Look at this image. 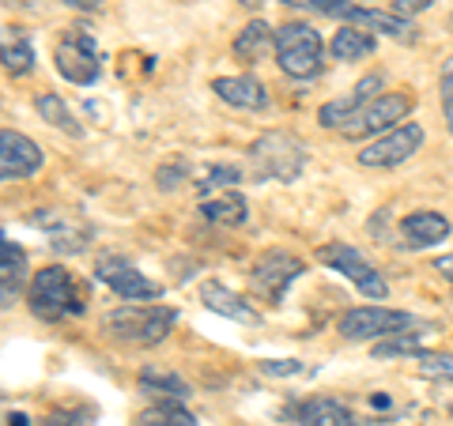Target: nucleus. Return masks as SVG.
Returning <instances> with one entry per match:
<instances>
[{"mask_svg":"<svg viewBox=\"0 0 453 426\" xmlns=\"http://www.w3.org/2000/svg\"><path fill=\"white\" fill-rule=\"evenodd\" d=\"M423 140H427L423 125H416V121L396 125V129L374 136L371 144L359 151V166H366V170H393V166L412 159V155L423 148Z\"/></svg>","mask_w":453,"mask_h":426,"instance_id":"9d476101","label":"nucleus"},{"mask_svg":"<svg viewBox=\"0 0 453 426\" xmlns=\"http://www.w3.org/2000/svg\"><path fill=\"white\" fill-rule=\"evenodd\" d=\"M434 272L446 276V279H449V291H453V253H449V257H438V261H434Z\"/></svg>","mask_w":453,"mask_h":426,"instance_id":"f704fd0d","label":"nucleus"},{"mask_svg":"<svg viewBox=\"0 0 453 426\" xmlns=\"http://www.w3.org/2000/svg\"><path fill=\"white\" fill-rule=\"evenodd\" d=\"M329 53L336 57V61H363V57H374L378 53V38L366 31V27H340V31L333 34L329 42Z\"/></svg>","mask_w":453,"mask_h":426,"instance_id":"412c9836","label":"nucleus"},{"mask_svg":"<svg viewBox=\"0 0 453 426\" xmlns=\"http://www.w3.org/2000/svg\"><path fill=\"white\" fill-rule=\"evenodd\" d=\"M31 287V272H27V253L23 246H16L12 238L0 241V298H4V309L16 306V298Z\"/></svg>","mask_w":453,"mask_h":426,"instance_id":"f3484780","label":"nucleus"},{"mask_svg":"<svg viewBox=\"0 0 453 426\" xmlns=\"http://www.w3.org/2000/svg\"><path fill=\"white\" fill-rule=\"evenodd\" d=\"M42 426H95V407H53Z\"/></svg>","mask_w":453,"mask_h":426,"instance_id":"c756f323","label":"nucleus"},{"mask_svg":"<svg viewBox=\"0 0 453 426\" xmlns=\"http://www.w3.org/2000/svg\"><path fill=\"white\" fill-rule=\"evenodd\" d=\"M53 65L61 80L76 83V87H88L103 76V57H98V46L88 31H61L53 46Z\"/></svg>","mask_w":453,"mask_h":426,"instance_id":"0eeeda50","label":"nucleus"},{"mask_svg":"<svg viewBox=\"0 0 453 426\" xmlns=\"http://www.w3.org/2000/svg\"><path fill=\"white\" fill-rule=\"evenodd\" d=\"M8 4H12V0H8ZM35 4V0H23V8H31Z\"/></svg>","mask_w":453,"mask_h":426,"instance_id":"58836bf2","label":"nucleus"},{"mask_svg":"<svg viewBox=\"0 0 453 426\" xmlns=\"http://www.w3.org/2000/svg\"><path fill=\"white\" fill-rule=\"evenodd\" d=\"M201 302L211 309V314H219L226 321H238V324H257L261 314H257V306H250L242 294L231 291V287H223L219 279H208L204 287H201Z\"/></svg>","mask_w":453,"mask_h":426,"instance_id":"a211bd4d","label":"nucleus"},{"mask_svg":"<svg viewBox=\"0 0 453 426\" xmlns=\"http://www.w3.org/2000/svg\"><path fill=\"white\" fill-rule=\"evenodd\" d=\"M46 155L35 144L31 136H23L16 129H0V178L4 181H23V178H35Z\"/></svg>","mask_w":453,"mask_h":426,"instance_id":"f8f14e48","label":"nucleus"},{"mask_svg":"<svg viewBox=\"0 0 453 426\" xmlns=\"http://www.w3.org/2000/svg\"><path fill=\"white\" fill-rule=\"evenodd\" d=\"M303 272H306L303 257H295V253H288V249H268L250 268V287H253V294H257L261 302L280 306L283 294L299 283Z\"/></svg>","mask_w":453,"mask_h":426,"instance_id":"39448f33","label":"nucleus"},{"mask_svg":"<svg viewBox=\"0 0 453 426\" xmlns=\"http://www.w3.org/2000/svg\"><path fill=\"white\" fill-rule=\"evenodd\" d=\"M449 219L442 216V211H431V208H423V211H412V216H404L401 219V234L408 241V249H434V246H442V241L449 238Z\"/></svg>","mask_w":453,"mask_h":426,"instance_id":"dca6fc26","label":"nucleus"},{"mask_svg":"<svg viewBox=\"0 0 453 426\" xmlns=\"http://www.w3.org/2000/svg\"><path fill=\"white\" fill-rule=\"evenodd\" d=\"M4 426H31V419L23 415V411H8V419H4Z\"/></svg>","mask_w":453,"mask_h":426,"instance_id":"c9c22d12","label":"nucleus"},{"mask_svg":"<svg viewBox=\"0 0 453 426\" xmlns=\"http://www.w3.org/2000/svg\"><path fill=\"white\" fill-rule=\"evenodd\" d=\"M427 8H431V0H396V16H419Z\"/></svg>","mask_w":453,"mask_h":426,"instance_id":"72a5a7b5","label":"nucleus"},{"mask_svg":"<svg viewBox=\"0 0 453 426\" xmlns=\"http://www.w3.org/2000/svg\"><path fill=\"white\" fill-rule=\"evenodd\" d=\"M238 4H242V8H257L261 0H238Z\"/></svg>","mask_w":453,"mask_h":426,"instance_id":"4c0bfd02","label":"nucleus"},{"mask_svg":"<svg viewBox=\"0 0 453 426\" xmlns=\"http://www.w3.org/2000/svg\"><path fill=\"white\" fill-rule=\"evenodd\" d=\"M211 91L219 95V103L234 106V110H250V113L268 110V87H265L257 76H250V72L211 80Z\"/></svg>","mask_w":453,"mask_h":426,"instance_id":"2eb2a0df","label":"nucleus"},{"mask_svg":"<svg viewBox=\"0 0 453 426\" xmlns=\"http://www.w3.org/2000/svg\"><path fill=\"white\" fill-rule=\"evenodd\" d=\"M201 216L216 226H242L250 219V204L238 189H226V193H216V196H208V201H201Z\"/></svg>","mask_w":453,"mask_h":426,"instance_id":"6ab92c4d","label":"nucleus"},{"mask_svg":"<svg viewBox=\"0 0 453 426\" xmlns=\"http://www.w3.org/2000/svg\"><path fill=\"white\" fill-rule=\"evenodd\" d=\"M423 377H434V381H449L453 385V354H442V351H419L416 354Z\"/></svg>","mask_w":453,"mask_h":426,"instance_id":"c85d7f7f","label":"nucleus"},{"mask_svg":"<svg viewBox=\"0 0 453 426\" xmlns=\"http://www.w3.org/2000/svg\"><path fill=\"white\" fill-rule=\"evenodd\" d=\"M189 174H193V166L178 159V163H170V166H159V174H155V181H159V189H178Z\"/></svg>","mask_w":453,"mask_h":426,"instance_id":"2f4dec72","label":"nucleus"},{"mask_svg":"<svg viewBox=\"0 0 453 426\" xmlns=\"http://www.w3.org/2000/svg\"><path fill=\"white\" fill-rule=\"evenodd\" d=\"M231 186H238V170L234 166L211 163V166L196 170V193H201V201H208V196H216V193H226Z\"/></svg>","mask_w":453,"mask_h":426,"instance_id":"bb28decb","label":"nucleus"},{"mask_svg":"<svg viewBox=\"0 0 453 426\" xmlns=\"http://www.w3.org/2000/svg\"><path fill=\"white\" fill-rule=\"evenodd\" d=\"M318 261H321L325 268H333V272L344 276L363 298H374V302H386V298H389L386 276H381L378 268L366 261L356 246H344V241H329V246L318 249Z\"/></svg>","mask_w":453,"mask_h":426,"instance_id":"423d86ee","label":"nucleus"},{"mask_svg":"<svg viewBox=\"0 0 453 426\" xmlns=\"http://www.w3.org/2000/svg\"><path fill=\"white\" fill-rule=\"evenodd\" d=\"M288 8H303V11H318V16H329V19H348L356 16L359 4H348V0H280Z\"/></svg>","mask_w":453,"mask_h":426,"instance_id":"cd10ccee","label":"nucleus"},{"mask_svg":"<svg viewBox=\"0 0 453 426\" xmlns=\"http://www.w3.org/2000/svg\"><path fill=\"white\" fill-rule=\"evenodd\" d=\"M381 87H386V76H381V72L363 76L344 98H333V103H325V106L318 110V121L325 125V129H344V125L356 118V113H359L366 103H374V98L381 95Z\"/></svg>","mask_w":453,"mask_h":426,"instance_id":"4468645a","label":"nucleus"},{"mask_svg":"<svg viewBox=\"0 0 453 426\" xmlns=\"http://www.w3.org/2000/svg\"><path fill=\"white\" fill-rule=\"evenodd\" d=\"M140 392L151 396V400H186L189 385L174 370H144L140 374Z\"/></svg>","mask_w":453,"mask_h":426,"instance_id":"393cba45","label":"nucleus"},{"mask_svg":"<svg viewBox=\"0 0 453 426\" xmlns=\"http://www.w3.org/2000/svg\"><path fill=\"white\" fill-rule=\"evenodd\" d=\"M283 419L291 426H359L356 411L348 404L333 400V396H306V400H291L283 407Z\"/></svg>","mask_w":453,"mask_h":426,"instance_id":"ddd939ff","label":"nucleus"},{"mask_svg":"<svg viewBox=\"0 0 453 426\" xmlns=\"http://www.w3.org/2000/svg\"><path fill=\"white\" fill-rule=\"evenodd\" d=\"M4 46H0V57H4V72L8 76H27L35 68V46L31 34L23 31H4Z\"/></svg>","mask_w":453,"mask_h":426,"instance_id":"a878e982","label":"nucleus"},{"mask_svg":"<svg viewBox=\"0 0 453 426\" xmlns=\"http://www.w3.org/2000/svg\"><path fill=\"white\" fill-rule=\"evenodd\" d=\"M178 324V309L174 306H121L113 314L103 317V332H110L121 344H140V347H155L170 336V329Z\"/></svg>","mask_w":453,"mask_h":426,"instance_id":"7ed1b4c3","label":"nucleus"},{"mask_svg":"<svg viewBox=\"0 0 453 426\" xmlns=\"http://www.w3.org/2000/svg\"><path fill=\"white\" fill-rule=\"evenodd\" d=\"M136 426H201V419L181 400H155L136 415Z\"/></svg>","mask_w":453,"mask_h":426,"instance_id":"b1692460","label":"nucleus"},{"mask_svg":"<svg viewBox=\"0 0 453 426\" xmlns=\"http://www.w3.org/2000/svg\"><path fill=\"white\" fill-rule=\"evenodd\" d=\"M412 106H416V95H412V91H381L374 103H366L340 133H344L348 140L381 136V133L396 129V125H401L408 113H412Z\"/></svg>","mask_w":453,"mask_h":426,"instance_id":"6e6552de","label":"nucleus"},{"mask_svg":"<svg viewBox=\"0 0 453 426\" xmlns=\"http://www.w3.org/2000/svg\"><path fill=\"white\" fill-rule=\"evenodd\" d=\"M68 8H80V11H95V0H61Z\"/></svg>","mask_w":453,"mask_h":426,"instance_id":"e433bc0d","label":"nucleus"},{"mask_svg":"<svg viewBox=\"0 0 453 426\" xmlns=\"http://www.w3.org/2000/svg\"><path fill=\"white\" fill-rule=\"evenodd\" d=\"M35 110H38V118L46 121V125H53V129H61L65 136H83V125H80V118L73 110H68V103L61 95H53V91H42V95H35Z\"/></svg>","mask_w":453,"mask_h":426,"instance_id":"5701e85b","label":"nucleus"},{"mask_svg":"<svg viewBox=\"0 0 453 426\" xmlns=\"http://www.w3.org/2000/svg\"><path fill=\"white\" fill-rule=\"evenodd\" d=\"M310 163L306 144L291 133H265L250 144V170L257 181H276V186H291L303 178Z\"/></svg>","mask_w":453,"mask_h":426,"instance_id":"f03ea898","label":"nucleus"},{"mask_svg":"<svg viewBox=\"0 0 453 426\" xmlns=\"http://www.w3.org/2000/svg\"><path fill=\"white\" fill-rule=\"evenodd\" d=\"M276 65L283 76L291 80H314L325 68V42L318 34V27H310L303 19H291L276 31Z\"/></svg>","mask_w":453,"mask_h":426,"instance_id":"20e7f679","label":"nucleus"},{"mask_svg":"<svg viewBox=\"0 0 453 426\" xmlns=\"http://www.w3.org/2000/svg\"><path fill=\"white\" fill-rule=\"evenodd\" d=\"M438 95H442V118H446V129L453 136V57L442 65V72H438Z\"/></svg>","mask_w":453,"mask_h":426,"instance_id":"7c9ffc66","label":"nucleus"},{"mask_svg":"<svg viewBox=\"0 0 453 426\" xmlns=\"http://www.w3.org/2000/svg\"><path fill=\"white\" fill-rule=\"evenodd\" d=\"M416 324L412 314L404 309H389V306H356L340 317V336L344 339H356V344H366V339H389V336H401Z\"/></svg>","mask_w":453,"mask_h":426,"instance_id":"1a4fd4ad","label":"nucleus"},{"mask_svg":"<svg viewBox=\"0 0 453 426\" xmlns=\"http://www.w3.org/2000/svg\"><path fill=\"white\" fill-rule=\"evenodd\" d=\"M351 27H366V31H378V34H389L396 42H416V27L408 16H386V11H374V8H356V16H351Z\"/></svg>","mask_w":453,"mask_h":426,"instance_id":"4be33fe9","label":"nucleus"},{"mask_svg":"<svg viewBox=\"0 0 453 426\" xmlns=\"http://www.w3.org/2000/svg\"><path fill=\"white\" fill-rule=\"evenodd\" d=\"M273 46H276V31H273V27H268L265 19H253V23H246L242 31L234 34L231 53H234L242 65H257Z\"/></svg>","mask_w":453,"mask_h":426,"instance_id":"aec40b11","label":"nucleus"},{"mask_svg":"<svg viewBox=\"0 0 453 426\" xmlns=\"http://www.w3.org/2000/svg\"><path fill=\"white\" fill-rule=\"evenodd\" d=\"M27 306L31 314L46 324L57 321H68V317H80L83 309V294L76 287V276L68 272L65 264H46L31 276V287H27Z\"/></svg>","mask_w":453,"mask_h":426,"instance_id":"f257e3e1","label":"nucleus"},{"mask_svg":"<svg viewBox=\"0 0 453 426\" xmlns=\"http://www.w3.org/2000/svg\"><path fill=\"white\" fill-rule=\"evenodd\" d=\"M261 374H273V377H295V374H303V362H261Z\"/></svg>","mask_w":453,"mask_h":426,"instance_id":"473e14b6","label":"nucleus"},{"mask_svg":"<svg viewBox=\"0 0 453 426\" xmlns=\"http://www.w3.org/2000/svg\"><path fill=\"white\" fill-rule=\"evenodd\" d=\"M95 276L118 298H125V302H159L163 298L159 283L148 279L133 261H125V257H98Z\"/></svg>","mask_w":453,"mask_h":426,"instance_id":"9b49d317","label":"nucleus"}]
</instances>
